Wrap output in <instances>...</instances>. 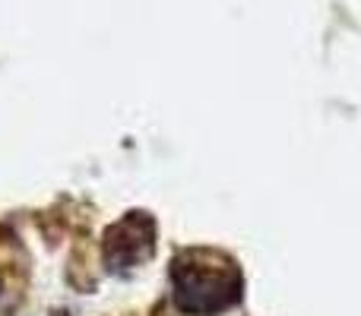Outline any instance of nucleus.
I'll return each instance as SVG.
<instances>
[{"label": "nucleus", "mask_w": 361, "mask_h": 316, "mask_svg": "<svg viewBox=\"0 0 361 316\" xmlns=\"http://www.w3.org/2000/svg\"><path fill=\"white\" fill-rule=\"evenodd\" d=\"M241 272L212 250H184L171 263V301L187 316H216L238 304Z\"/></svg>", "instance_id": "1"}, {"label": "nucleus", "mask_w": 361, "mask_h": 316, "mask_svg": "<svg viewBox=\"0 0 361 316\" xmlns=\"http://www.w3.org/2000/svg\"><path fill=\"white\" fill-rule=\"evenodd\" d=\"M156 250V225L146 212H130L105 234V263L111 269H133Z\"/></svg>", "instance_id": "2"}]
</instances>
